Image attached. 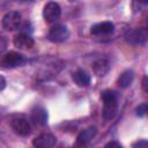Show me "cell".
Wrapping results in <instances>:
<instances>
[{
	"label": "cell",
	"instance_id": "cell-1",
	"mask_svg": "<svg viewBox=\"0 0 148 148\" xmlns=\"http://www.w3.org/2000/svg\"><path fill=\"white\" fill-rule=\"evenodd\" d=\"M103 102V118L104 120H111L118 110V96L113 90H104L101 94Z\"/></svg>",
	"mask_w": 148,
	"mask_h": 148
},
{
	"label": "cell",
	"instance_id": "cell-2",
	"mask_svg": "<svg viewBox=\"0 0 148 148\" xmlns=\"http://www.w3.org/2000/svg\"><path fill=\"white\" fill-rule=\"evenodd\" d=\"M124 39L131 45H146L148 40L147 28L128 29L124 34Z\"/></svg>",
	"mask_w": 148,
	"mask_h": 148
},
{
	"label": "cell",
	"instance_id": "cell-3",
	"mask_svg": "<svg viewBox=\"0 0 148 148\" xmlns=\"http://www.w3.org/2000/svg\"><path fill=\"white\" fill-rule=\"evenodd\" d=\"M21 14L16 10H10L2 16L1 25L6 31H14L21 27Z\"/></svg>",
	"mask_w": 148,
	"mask_h": 148
},
{
	"label": "cell",
	"instance_id": "cell-4",
	"mask_svg": "<svg viewBox=\"0 0 148 148\" xmlns=\"http://www.w3.org/2000/svg\"><path fill=\"white\" fill-rule=\"evenodd\" d=\"M69 37V30L64 24H56L51 27V29L47 32V39L52 43H64Z\"/></svg>",
	"mask_w": 148,
	"mask_h": 148
},
{
	"label": "cell",
	"instance_id": "cell-5",
	"mask_svg": "<svg viewBox=\"0 0 148 148\" xmlns=\"http://www.w3.org/2000/svg\"><path fill=\"white\" fill-rule=\"evenodd\" d=\"M61 15V8L58 2L50 1L43 8V17L47 23H56Z\"/></svg>",
	"mask_w": 148,
	"mask_h": 148
},
{
	"label": "cell",
	"instance_id": "cell-6",
	"mask_svg": "<svg viewBox=\"0 0 148 148\" xmlns=\"http://www.w3.org/2000/svg\"><path fill=\"white\" fill-rule=\"evenodd\" d=\"M10 127L13 128V131L21 135V136H28L31 133V125L30 123L24 118V117H14L10 120Z\"/></svg>",
	"mask_w": 148,
	"mask_h": 148
},
{
	"label": "cell",
	"instance_id": "cell-7",
	"mask_svg": "<svg viewBox=\"0 0 148 148\" xmlns=\"http://www.w3.org/2000/svg\"><path fill=\"white\" fill-rule=\"evenodd\" d=\"M2 65L5 67H9V68H14V67H18L22 66L25 62V58L23 54L15 52V51H10L8 53H6L2 58Z\"/></svg>",
	"mask_w": 148,
	"mask_h": 148
},
{
	"label": "cell",
	"instance_id": "cell-8",
	"mask_svg": "<svg viewBox=\"0 0 148 148\" xmlns=\"http://www.w3.org/2000/svg\"><path fill=\"white\" fill-rule=\"evenodd\" d=\"M13 44L15 47H17L20 50H30L35 45V40L30 35L21 32V34H17L14 36Z\"/></svg>",
	"mask_w": 148,
	"mask_h": 148
},
{
	"label": "cell",
	"instance_id": "cell-9",
	"mask_svg": "<svg viewBox=\"0 0 148 148\" xmlns=\"http://www.w3.org/2000/svg\"><path fill=\"white\" fill-rule=\"evenodd\" d=\"M30 121L35 126H44L47 123V111L43 106H35L30 113Z\"/></svg>",
	"mask_w": 148,
	"mask_h": 148
},
{
	"label": "cell",
	"instance_id": "cell-10",
	"mask_svg": "<svg viewBox=\"0 0 148 148\" xmlns=\"http://www.w3.org/2000/svg\"><path fill=\"white\" fill-rule=\"evenodd\" d=\"M57 138L51 133H43L32 140V146L37 148H51L56 146Z\"/></svg>",
	"mask_w": 148,
	"mask_h": 148
},
{
	"label": "cell",
	"instance_id": "cell-11",
	"mask_svg": "<svg viewBox=\"0 0 148 148\" xmlns=\"http://www.w3.org/2000/svg\"><path fill=\"white\" fill-rule=\"evenodd\" d=\"M113 31H114V24L110 21L96 23L90 28V34L94 36H105L112 34Z\"/></svg>",
	"mask_w": 148,
	"mask_h": 148
},
{
	"label": "cell",
	"instance_id": "cell-12",
	"mask_svg": "<svg viewBox=\"0 0 148 148\" xmlns=\"http://www.w3.org/2000/svg\"><path fill=\"white\" fill-rule=\"evenodd\" d=\"M96 134H97V128L95 126H89V127L82 130L77 134L76 143L79 146H88L92 141V139L96 136Z\"/></svg>",
	"mask_w": 148,
	"mask_h": 148
},
{
	"label": "cell",
	"instance_id": "cell-13",
	"mask_svg": "<svg viewBox=\"0 0 148 148\" xmlns=\"http://www.w3.org/2000/svg\"><path fill=\"white\" fill-rule=\"evenodd\" d=\"M91 68H92V72L95 73L96 76L102 77V76H105V75L109 73L111 66H110V62H109L108 59H105V58H99V59H97L96 61L92 62Z\"/></svg>",
	"mask_w": 148,
	"mask_h": 148
},
{
	"label": "cell",
	"instance_id": "cell-14",
	"mask_svg": "<svg viewBox=\"0 0 148 148\" xmlns=\"http://www.w3.org/2000/svg\"><path fill=\"white\" fill-rule=\"evenodd\" d=\"M72 80L79 87H87L90 84V75L83 69H76L72 74Z\"/></svg>",
	"mask_w": 148,
	"mask_h": 148
},
{
	"label": "cell",
	"instance_id": "cell-15",
	"mask_svg": "<svg viewBox=\"0 0 148 148\" xmlns=\"http://www.w3.org/2000/svg\"><path fill=\"white\" fill-rule=\"evenodd\" d=\"M133 80H134V72L132 69H126L120 74V76L118 77L117 83L120 88L126 89L132 84Z\"/></svg>",
	"mask_w": 148,
	"mask_h": 148
},
{
	"label": "cell",
	"instance_id": "cell-16",
	"mask_svg": "<svg viewBox=\"0 0 148 148\" xmlns=\"http://www.w3.org/2000/svg\"><path fill=\"white\" fill-rule=\"evenodd\" d=\"M148 3V0H133L132 1V8L135 13L140 12L141 9H143Z\"/></svg>",
	"mask_w": 148,
	"mask_h": 148
},
{
	"label": "cell",
	"instance_id": "cell-17",
	"mask_svg": "<svg viewBox=\"0 0 148 148\" xmlns=\"http://www.w3.org/2000/svg\"><path fill=\"white\" fill-rule=\"evenodd\" d=\"M146 112H147V103L140 104V105L136 108V110H135V113H136L138 117H143V116L146 114Z\"/></svg>",
	"mask_w": 148,
	"mask_h": 148
},
{
	"label": "cell",
	"instance_id": "cell-18",
	"mask_svg": "<svg viewBox=\"0 0 148 148\" xmlns=\"http://www.w3.org/2000/svg\"><path fill=\"white\" fill-rule=\"evenodd\" d=\"M105 147H117V148H120L121 145L119 142H117V141H110V142L105 143Z\"/></svg>",
	"mask_w": 148,
	"mask_h": 148
},
{
	"label": "cell",
	"instance_id": "cell-19",
	"mask_svg": "<svg viewBox=\"0 0 148 148\" xmlns=\"http://www.w3.org/2000/svg\"><path fill=\"white\" fill-rule=\"evenodd\" d=\"M147 145H148L147 140H141V141H138V142L133 143V147H145Z\"/></svg>",
	"mask_w": 148,
	"mask_h": 148
},
{
	"label": "cell",
	"instance_id": "cell-20",
	"mask_svg": "<svg viewBox=\"0 0 148 148\" xmlns=\"http://www.w3.org/2000/svg\"><path fill=\"white\" fill-rule=\"evenodd\" d=\"M5 88H6V79H5L2 75H0V92H1Z\"/></svg>",
	"mask_w": 148,
	"mask_h": 148
},
{
	"label": "cell",
	"instance_id": "cell-21",
	"mask_svg": "<svg viewBox=\"0 0 148 148\" xmlns=\"http://www.w3.org/2000/svg\"><path fill=\"white\" fill-rule=\"evenodd\" d=\"M147 81H148V77L147 76H143V80H142V88H143V91L147 92Z\"/></svg>",
	"mask_w": 148,
	"mask_h": 148
},
{
	"label": "cell",
	"instance_id": "cell-22",
	"mask_svg": "<svg viewBox=\"0 0 148 148\" xmlns=\"http://www.w3.org/2000/svg\"><path fill=\"white\" fill-rule=\"evenodd\" d=\"M20 1H32V0H20Z\"/></svg>",
	"mask_w": 148,
	"mask_h": 148
}]
</instances>
